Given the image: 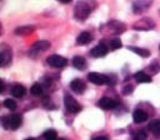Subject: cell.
Here are the masks:
<instances>
[{
    "label": "cell",
    "mask_w": 160,
    "mask_h": 140,
    "mask_svg": "<svg viewBox=\"0 0 160 140\" xmlns=\"http://www.w3.org/2000/svg\"><path fill=\"white\" fill-rule=\"evenodd\" d=\"M150 131L154 134H160V120H154L148 125Z\"/></svg>",
    "instance_id": "21"
},
{
    "label": "cell",
    "mask_w": 160,
    "mask_h": 140,
    "mask_svg": "<svg viewBox=\"0 0 160 140\" xmlns=\"http://www.w3.org/2000/svg\"><path fill=\"white\" fill-rule=\"evenodd\" d=\"M108 49L105 44L100 43L91 50L90 53L94 57H102L107 54Z\"/></svg>",
    "instance_id": "9"
},
{
    "label": "cell",
    "mask_w": 160,
    "mask_h": 140,
    "mask_svg": "<svg viewBox=\"0 0 160 140\" xmlns=\"http://www.w3.org/2000/svg\"><path fill=\"white\" fill-rule=\"evenodd\" d=\"M107 25L108 28L111 31H113L114 34H122V33L126 31V26H125L124 23L120 21H118V20H111V21L108 23Z\"/></svg>",
    "instance_id": "7"
},
{
    "label": "cell",
    "mask_w": 160,
    "mask_h": 140,
    "mask_svg": "<svg viewBox=\"0 0 160 140\" xmlns=\"http://www.w3.org/2000/svg\"><path fill=\"white\" fill-rule=\"evenodd\" d=\"M148 115L143 110H136L133 114V119L135 123L139 124L145 122L148 119Z\"/></svg>",
    "instance_id": "13"
},
{
    "label": "cell",
    "mask_w": 160,
    "mask_h": 140,
    "mask_svg": "<svg viewBox=\"0 0 160 140\" xmlns=\"http://www.w3.org/2000/svg\"><path fill=\"white\" fill-rule=\"evenodd\" d=\"M24 140H35V139H34V138H28V139H26Z\"/></svg>",
    "instance_id": "33"
},
{
    "label": "cell",
    "mask_w": 160,
    "mask_h": 140,
    "mask_svg": "<svg viewBox=\"0 0 160 140\" xmlns=\"http://www.w3.org/2000/svg\"><path fill=\"white\" fill-rule=\"evenodd\" d=\"M3 104L9 111H14L17 108V103L13 100H11V99H7V100H5L3 102Z\"/></svg>",
    "instance_id": "24"
},
{
    "label": "cell",
    "mask_w": 160,
    "mask_h": 140,
    "mask_svg": "<svg viewBox=\"0 0 160 140\" xmlns=\"http://www.w3.org/2000/svg\"><path fill=\"white\" fill-rule=\"evenodd\" d=\"M134 79L139 83H150L152 81L151 77L143 71H138L134 75Z\"/></svg>",
    "instance_id": "15"
},
{
    "label": "cell",
    "mask_w": 160,
    "mask_h": 140,
    "mask_svg": "<svg viewBox=\"0 0 160 140\" xmlns=\"http://www.w3.org/2000/svg\"><path fill=\"white\" fill-rule=\"evenodd\" d=\"M64 104H65L67 111L72 114H76V113L80 112L81 110V105L70 95H67L64 97Z\"/></svg>",
    "instance_id": "3"
},
{
    "label": "cell",
    "mask_w": 160,
    "mask_h": 140,
    "mask_svg": "<svg viewBox=\"0 0 160 140\" xmlns=\"http://www.w3.org/2000/svg\"><path fill=\"white\" fill-rule=\"evenodd\" d=\"M92 140H109V139H108V138L106 137V136H98V137L95 138V139H93Z\"/></svg>",
    "instance_id": "29"
},
{
    "label": "cell",
    "mask_w": 160,
    "mask_h": 140,
    "mask_svg": "<svg viewBox=\"0 0 160 140\" xmlns=\"http://www.w3.org/2000/svg\"><path fill=\"white\" fill-rule=\"evenodd\" d=\"M147 139V133L143 130L138 131L135 135H134L133 140H146Z\"/></svg>",
    "instance_id": "26"
},
{
    "label": "cell",
    "mask_w": 160,
    "mask_h": 140,
    "mask_svg": "<svg viewBox=\"0 0 160 140\" xmlns=\"http://www.w3.org/2000/svg\"><path fill=\"white\" fill-rule=\"evenodd\" d=\"M73 65L78 70H84L86 67V60L81 56H74L73 59Z\"/></svg>",
    "instance_id": "16"
},
{
    "label": "cell",
    "mask_w": 160,
    "mask_h": 140,
    "mask_svg": "<svg viewBox=\"0 0 160 140\" xmlns=\"http://www.w3.org/2000/svg\"><path fill=\"white\" fill-rule=\"evenodd\" d=\"M88 80L92 83L98 86H103L106 84H109L110 83V79L106 75H102V74H98L96 72H91L88 75Z\"/></svg>",
    "instance_id": "4"
},
{
    "label": "cell",
    "mask_w": 160,
    "mask_h": 140,
    "mask_svg": "<svg viewBox=\"0 0 160 140\" xmlns=\"http://www.w3.org/2000/svg\"><path fill=\"white\" fill-rule=\"evenodd\" d=\"M42 105H43L45 107H46L47 109H51V108L54 107V105H53L51 99L48 96H44L43 98L42 99Z\"/></svg>",
    "instance_id": "25"
},
{
    "label": "cell",
    "mask_w": 160,
    "mask_h": 140,
    "mask_svg": "<svg viewBox=\"0 0 160 140\" xmlns=\"http://www.w3.org/2000/svg\"><path fill=\"white\" fill-rule=\"evenodd\" d=\"M98 104L103 110H112L117 106V102L108 97H103L99 100Z\"/></svg>",
    "instance_id": "8"
},
{
    "label": "cell",
    "mask_w": 160,
    "mask_h": 140,
    "mask_svg": "<svg viewBox=\"0 0 160 140\" xmlns=\"http://www.w3.org/2000/svg\"><path fill=\"white\" fill-rule=\"evenodd\" d=\"M149 3L146 0H136L133 3V11L135 13H141L147 10Z\"/></svg>",
    "instance_id": "11"
},
{
    "label": "cell",
    "mask_w": 160,
    "mask_h": 140,
    "mask_svg": "<svg viewBox=\"0 0 160 140\" xmlns=\"http://www.w3.org/2000/svg\"><path fill=\"white\" fill-rule=\"evenodd\" d=\"M25 93H26V89L20 85L15 86L11 89V94L16 98H21L25 95Z\"/></svg>",
    "instance_id": "17"
},
{
    "label": "cell",
    "mask_w": 160,
    "mask_h": 140,
    "mask_svg": "<svg viewBox=\"0 0 160 140\" xmlns=\"http://www.w3.org/2000/svg\"><path fill=\"white\" fill-rule=\"evenodd\" d=\"M51 47V42L48 41H38L31 47V50L34 52L46 51Z\"/></svg>",
    "instance_id": "12"
},
{
    "label": "cell",
    "mask_w": 160,
    "mask_h": 140,
    "mask_svg": "<svg viewBox=\"0 0 160 140\" xmlns=\"http://www.w3.org/2000/svg\"><path fill=\"white\" fill-rule=\"evenodd\" d=\"M93 10V5L89 0H79L74 8V17L78 20H85Z\"/></svg>",
    "instance_id": "1"
},
{
    "label": "cell",
    "mask_w": 160,
    "mask_h": 140,
    "mask_svg": "<svg viewBox=\"0 0 160 140\" xmlns=\"http://www.w3.org/2000/svg\"><path fill=\"white\" fill-rule=\"evenodd\" d=\"M45 140H57V132L53 129H48L43 134Z\"/></svg>",
    "instance_id": "22"
},
{
    "label": "cell",
    "mask_w": 160,
    "mask_h": 140,
    "mask_svg": "<svg viewBox=\"0 0 160 140\" xmlns=\"http://www.w3.org/2000/svg\"><path fill=\"white\" fill-rule=\"evenodd\" d=\"M92 40V36L88 31H84V32H81L77 38V42H78L79 45H86V44H88L89 42H91V41Z\"/></svg>",
    "instance_id": "14"
},
{
    "label": "cell",
    "mask_w": 160,
    "mask_h": 140,
    "mask_svg": "<svg viewBox=\"0 0 160 140\" xmlns=\"http://www.w3.org/2000/svg\"><path fill=\"white\" fill-rule=\"evenodd\" d=\"M133 91H134V88H133L132 86H127L126 87L123 89V92L125 95H129V94H131Z\"/></svg>",
    "instance_id": "28"
},
{
    "label": "cell",
    "mask_w": 160,
    "mask_h": 140,
    "mask_svg": "<svg viewBox=\"0 0 160 140\" xmlns=\"http://www.w3.org/2000/svg\"><path fill=\"white\" fill-rule=\"evenodd\" d=\"M34 31V27L33 26H22L17 28L15 34L17 35H28Z\"/></svg>",
    "instance_id": "19"
},
{
    "label": "cell",
    "mask_w": 160,
    "mask_h": 140,
    "mask_svg": "<svg viewBox=\"0 0 160 140\" xmlns=\"http://www.w3.org/2000/svg\"><path fill=\"white\" fill-rule=\"evenodd\" d=\"M110 45L112 49H120L122 47V42L120 39H114L111 40Z\"/></svg>",
    "instance_id": "27"
},
{
    "label": "cell",
    "mask_w": 160,
    "mask_h": 140,
    "mask_svg": "<svg viewBox=\"0 0 160 140\" xmlns=\"http://www.w3.org/2000/svg\"><path fill=\"white\" fill-rule=\"evenodd\" d=\"M12 60V53L10 50H3L1 52V65L2 67H5Z\"/></svg>",
    "instance_id": "18"
},
{
    "label": "cell",
    "mask_w": 160,
    "mask_h": 140,
    "mask_svg": "<svg viewBox=\"0 0 160 140\" xmlns=\"http://www.w3.org/2000/svg\"><path fill=\"white\" fill-rule=\"evenodd\" d=\"M0 85H1V90H0V92H3V90H4V83H3V81H0Z\"/></svg>",
    "instance_id": "32"
},
{
    "label": "cell",
    "mask_w": 160,
    "mask_h": 140,
    "mask_svg": "<svg viewBox=\"0 0 160 140\" xmlns=\"http://www.w3.org/2000/svg\"><path fill=\"white\" fill-rule=\"evenodd\" d=\"M159 49H160V45H159Z\"/></svg>",
    "instance_id": "35"
},
{
    "label": "cell",
    "mask_w": 160,
    "mask_h": 140,
    "mask_svg": "<svg viewBox=\"0 0 160 140\" xmlns=\"http://www.w3.org/2000/svg\"><path fill=\"white\" fill-rule=\"evenodd\" d=\"M47 63L51 67L61 68V67H63L67 65V60L66 58L62 57L59 55H52L48 57Z\"/></svg>",
    "instance_id": "6"
},
{
    "label": "cell",
    "mask_w": 160,
    "mask_h": 140,
    "mask_svg": "<svg viewBox=\"0 0 160 140\" xmlns=\"http://www.w3.org/2000/svg\"><path fill=\"white\" fill-rule=\"evenodd\" d=\"M51 83H52V80L51 79H46L45 81V86H46V87H48V86H51Z\"/></svg>",
    "instance_id": "30"
},
{
    "label": "cell",
    "mask_w": 160,
    "mask_h": 140,
    "mask_svg": "<svg viewBox=\"0 0 160 140\" xmlns=\"http://www.w3.org/2000/svg\"><path fill=\"white\" fill-rule=\"evenodd\" d=\"M31 93L32 95H34V96H40L42 93V88L38 83L33 85L31 88Z\"/></svg>",
    "instance_id": "23"
},
{
    "label": "cell",
    "mask_w": 160,
    "mask_h": 140,
    "mask_svg": "<svg viewBox=\"0 0 160 140\" xmlns=\"http://www.w3.org/2000/svg\"><path fill=\"white\" fill-rule=\"evenodd\" d=\"M59 140H66V139H60Z\"/></svg>",
    "instance_id": "34"
},
{
    "label": "cell",
    "mask_w": 160,
    "mask_h": 140,
    "mask_svg": "<svg viewBox=\"0 0 160 140\" xmlns=\"http://www.w3.org/2000/svg\"><path fill=\"white\" fill-rule=\"evenodd\" d=\"M154 27L155 23L152 19L148 18V17H144L136 22L133 26V28L134 30H138V31H149V30L154 28Z\"/></svg>",
    "instance_id": "5"
},
{
    "label": "cell",
    "mask_w": 160,
    "mask_h": 140,
    "mask_svg": "<svg viewBox=\"0 0 160 140\" xmlns=\"http://www.w3.org/2000/svg\"><path fill=\"white\" fill-rule=\"evenodd\" d=\"M57 1L61 3H63V4H68V3H71L73 0H57Z\"/></svg>",
    "instance_id": "31"
},
{
    "label": "cell",
    "mask_w": 160,
    "mask_h": 140,
    "mask_svg": "<svg viewBox=\"0 0 160 140\" xmlns=\"http://www.w3.org/2000/svg\"><path fill=\"white\" fill-rule=\"evenodd\" d=\"M22 123V117L20 114H12L9 117H3L2 118V125L5 129L17 130L20 128Z\"/></svg>",
    "instance_id": "2"
},
{
    "label": "cell",
    "mask_w": 160,
    "mask_h": 140,
    "mask_svg": "<svg viewBox=\"0 0 160 140\" xmlns=\"http://www.w3.org/2000/svg\"><path fill=\"white\" fill-rule=\"evenodd\" d=\"M70 88H71L72 90L74 92L78 94H81L85 91L86 89V85L85 83L83 81H81V79H76L73 80V81L70 82Z\"/></svg>",
    "instance_id": "10"
},
{
    "label": "cell",
    "mask_w": 160,
    "mask_h": 140,
    "mask_svg": "<svg viewBox=\"0 0 160 140\" xmlns=\"http://www.w3.org/2000/svg\"><path fill=\"white\" fill-rule=\"evenodd\" d=\"M128 49H130L131 51L134 52L136 54L139 55L140 56H142V57H148V56L151 55V53H150L149 50L145 49H142L138 48V47H128Z\"/></svg>",
    "instance_id": "20"
}]
</instances>
